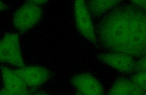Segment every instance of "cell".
I'll list each match as a JSON object with an SVG mask.
<instances>
[{"mask_svg": "<svg viewBox=\"0 0 146 95\" xmlns=\"http://www.w3.org/2000/svg\"><path fill=\"white\" fill-rule=\"evenodd\" d=\"M100 61L120 72L129 73L136 69V63L131 56L124 53H103L99 56Z\"/></svg>", "mask_w": 146, "mask_h": 95, "instance_id": "7", "label": "cell"}, {"mask_svg": "<svg viewBox=\"0 0 146 95\" xmlns=\"http://www.w3.org/2000/svg\"><path fill=\"white\" fill-rule=\"evenodd\" d=\"M42 11L40 6L28 1L22 5L14 14L13 23L14 28L21 32H27L40 21Z\"/></svg>", "mask_w": 146, "mask_h": 95, "instance_id": "2", "label": "cell"}, {"mask_svg": "<svg viewBox=\"0 0 146 95\" xmlns=\"http://www.w3.org/2000/svg\"><path fill=\"white\" fill-rule=\"evenodd\" d=\"M0 62L19 68L25 67L18 35L8 34L0 40Z\"/></svg>", "mask_w": 146, "mask_h": 95, "instance_id": "3", "label": "cell"}, {"mask_svg": "<svg viewBox=\"0 0 146 95\" xmlns=\"http://www.w3.org/2000/svg\"><path fill=\"white\" fill-rule=\"evenodd\" d=\"M145 92L132 81L123 79L114 84L107 95H145Z\"/></svg>", "mask_w": 146, "mask_h": 95, "instance_id": "9", "label": "cell"}, {"mask_svg": "<svg viewBox=\"0 0 146 95\" xmlns=\"http://www.w3.org/2000/svg\"><path fill=\"white\" fill-rule=\"evenodd\" d=\"M0 95H23L13 93V92H10L7 90L3 88L0 91Z\"/></svg>", "mask_w": 146, "mask_h": 95, "instance_id": "13", "label": "cell"}, {"mask_svg": "<svg viewBox=\"0 0 146 95\" xmlns=\"http://www.w3.org/2000/svg\"><path fill=\"white\" fill-rule=\"evenodd\" d=\"M71 84L83 95H104L102 86L92 75L85 73L76 74L71 78Z\"/></svg>", "mask_w": 146, "mask_h": 95, "instance_id": "5", "label": "cell"}, {"mask_svg": "<svg viewBox=\"0 0 146 95\" xmlns=\"http://www.w3.org/2000/svg\"><path fill=\"white\" fill-rule=\"evenodd\" d=\"M133 2L137 6L139 7H142L143 8L145 9L146 1H133Z\"/></svg>", "mask_w": 146, "mask_h": 95, "instance_id": "14", "label": "cell"}, {"mask_svg": "<svg viewBox=\"0 0 146 95\" xmlns=\"http://www.w3.org/2000/svg\"><path fill=\"white\" fill-rule=\"evenodd\" d=\"M6 8V5L3 2L0 1V11L4 10Z\"/></svg>", "mask_w": 146, "mask_h": 95, "instance_id": "16", "label": "cell"}, {"mask_svg": "<svg viewBox=\"0 0 146 95\" xmlns=\"http://www.w3.org/2000/svg\"><path fill=\"white\" fill-rule=\"evenodd\" d=\"M33 3L40 6V5L44 4L47 2L46 1H31Z\"/></svg>", "mask_w": 146, "mask_h": 95, "instance_id": "15", "label": "cell"}, {"mask_svg": "<svg viewBox=\"0 0 146 95\" xmlns=\"http://www.w3.org/2000/svg\"><path fill=\"white\" fill-rule=\"evenodd\" d=\"M139 72L146 71V59L143 58L140 59L136 64V69Z\"/></svg>", "mask_w": 146, "mask_h": 95, "instance_id": "12", "label": "cell"}, {"mask_svg": "<svg viewBox=\"0 0 146 95\" xmlns=\"http://www.w3.org/2000/svg\"><path fill=\"white\" fill-rule=\"evenodd\" d=\"M13 71L30 88L38 87L44 84L50 75L47 69L40 66L19 68Z\"/></svg>", "mask_w": 146, "mask_h": 95, "instance_id": "6", "label": "cell"}, {"mask_svg": "<svg viewBox=\"0 0 146 95\" xmlns=\"http://www.w3.org/2000/svg\"><path fill=\"white\" fill-rule=\"evenodd\" d=\"M4 88L10 92L23 95H30L28 87L13 70L8 68H1Z\"/></svg>", "mask_w": 146, "mask_h": 95, "instance_id": "8", "label": "cell"}, {"mask_svg": "<svg viewBox=\"0 0 146 95\" xmlns=\"http://www.w3.org/2000/svg\"><path fill=\"white\" fill-rule=\"evenodd\" d=\"M120 1H91L86 4L90 13L94 16H100L118 5Z\"/></svg>", "mask_w": 146, "mask_h": 95, "instance_id": "10", "label": "cell"}, {"mask_svg": "<svg viewBox=\"0 0 146 95\" xmlns=\"http://www.w3.org/2000/svg\"><path fill=\"white\" fill-rule=\"evenodd\" d=\"M98 35L106 47L115 52L135 56L145 54L146 16L133 6L115 9L102 19Z\"/></svg>", "mask_w": 146, "mask_h": 95, "instance_id": "1", "label": "cell"}, {"mask_svg": "<svg viewBox=\"0 0 146 95\" xmlns=\"http://www.w3.org/2000/svg\"><path fill=\"white\" fill-rule=\"evenodd\" d=\"M132 81L138 87L145 92L146 71L139 72L135 74L133 76Z\"/></svg>", "mask_w": 146, "mask_h": 95, "instance_id": "11", "label": "cell"}, {"mask_svg": "<svg viewBox=\"0 0 146 95\" xmlns=\"http://www.w3.org/2000/svg\"><path fill=\"white\" fill-rule=\"evenodd\" d=\"M75 95H83V94H81L80 93H79V92H78L77 93H76V94Z\"/></svg>", "mask_w": 146, "mask_h": 95, "instance_id": "18", "label": "cell"}, {"mask_svg": "<svg viewBox=\"0 0 146 95\" xmlns=\"http://www.w3.org/2000/svg\"><path fill=\"white\" fill-rule=\"evenodd\" d=\"M75 14L78 28L81 34L92 43L96 42V35L86 4L84 1H75Z\"/></svg>", "mask_w": 146, "mask_h": 95, "instance_id": "4", "label": "cell"}, {"mask_svg": "<svg viewBox=\"0 0 146 95\" xmlns=\"http://www.w3.org/2000/svg\"><path fill=\"white\" fill-rule=\"evenodd\" d=\"M35 95H48L46 94H45V93H40L37 94H36Z\"/></svg>", "mask_w": 146, "mask_h": 95, "instance_id": "17", "label": "cell"}]
</instances>
